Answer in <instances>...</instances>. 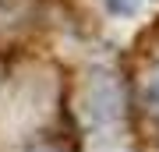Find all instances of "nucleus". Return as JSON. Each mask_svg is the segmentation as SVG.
I'll return each instance as SVG.
<instances>
[{
	"mask_svg": "<svg viewBox=\"0 0 159 152\" xmlns=\"http://www.w3.org/2000/svg\"><path fill=\"white\" fill-rule=\"evenodd\" d=\"M99 35L92 0H0V152H85Z\"/></svg>",
	"mask_w": 159,
	"mask_h": 152,
	"instance_id": "f257e3e1",
	"label": "nucleus"
},
{
	"mask_svg": "<svg viewBox=\"0 0 159 152\" xmlns=\"http://www.w3.org/2000/svg\"><path fill=\"white\" fill-rule=\"evenodd\" d=\"M117 106L134 152H159V14L117 53Z\"/></svg>",
	"mask_w": 159,
	"mask_h": 152,
	"instance_id": "f03ea898",
	"label": "nucleus"
}]
</instances>
